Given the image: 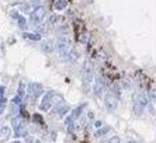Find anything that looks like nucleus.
Wrapping results in <instances>:
<instances>
[{"label":"nucleus","mask_w":156,"mask_h":143,"mask_svg":"<svg viewBox=\"0 0 156 143\" xmlns=\"http://www.w3.org/2000/svg\"><path fill=\"white\" fill-rule=\"evenodd\" d=\"M11 125L14 129V135L17 138H27L28 136V131L26 128V124H24V119L21 117H14L11 119Z\"/></svg>","instance_id":"f257e3e1"},{"label":"nucleus","mask_w":156,"mask_h":143,"mask_svg":"<svg viewBox=\"0 0 156 143\" xmlns=\"http://www.w3.org/2000/svg\"><path fill=\"white\" fill-rule=\"evenodd\" d=\"M149 104V98L144 96H138L134 98V104H132V112L135 117H141L145 112L146 105Z\"/></svg>","instance_id":"f03ea898"},{"label":"nucleus","mask_w":156,"mask_h":143,"mask_svg":"<svg viewBox=\"0 0 156 143\" xmlns=\"http://www.w3.org/2000/svg\"><path fill=\"white\" fill-rule=\"evenodd\" d=\"M55 49L58 51L61 55L66 56L72 51V44H70V40L66 35H61L56 40V44H55Z\"/></svg>","instance_id":"7ed1b4c3"},{"label":"nucleus","mask_w":156,"mask_h":143,"mask_svg":"<svg viewBox=\"0 0 156 143\" xmlns=\"http://www.w3.org/2000/svg\"><path fill=\"white\" fill-rule=\"evenodd\" d=\"M94 80V70H93V65L90 63L89 61L84 62L83 65V86L84 89L90 86L91 83Z\"/></svg>","instance_id":"20e7f679"},{"label":"nucleus","mask_w":156,"mask_h":143,"mask_svg":"<svg viewBox=\"0 0 156 143\" xmlns=\"http://www.w3.org/2000/svg\"><path fill=\"white\" fill-rule=\"evenodd\" d=\"M118 101H120V97L117 96V94H114L113 91L110 90L104 97V105H105V108H107V111L108 112L115 111L117 107H118Z\"/></svg>","instance_id":"39448f33"},{"label":"nucleus","mask_w":156,"mask_h":143,"mask_svg":"<svg viewBox=\"0 0 156 143\" xmlns=\"http://www.w3.org/2000/svg\"><path fill=\"white\" fill-rule=\"evenodd\" d=\"M44 94V87L40 83H30L27 87V96L31 101H37L38 97H41Z\"/></svg>","instance_id":"423d86ee"},{"label":"nucleus","mask_w":156,"mask_h":143,"mask_svg":"<svg viewBox=\"0 0 156 143\" xmlns=\"http://www.w3.org/2000/svg\"><path fill=\"white\" fill-rule=\"evenodd\" d=\"M55 96H56V93H54V91H49V93H47L45 96L42 97V100H41V104H40V110L41 111H49L52 107H54L55 104Z\"/></svg>","instance_id":"0eeeda50"},{"label":"nucleus","mask_w":156,"mask_h":143,"mask_svg":"<svg viewBox=\"0 0 156 143\" xmlns=\"http://www.w3.org/2000/svg\"><path fill=\"white\" fill-rule=\"evenodd\" d=\"M45 14H47V11H45V7H42V6H38V7L34 9L33 13L30 14V20H31V23H33V24L38 25V24H40V23L44 20Z\"/></svg>","instance_id":"6e6552de"},{"label":"nucleus","mask_w":156,"mask_h":143,"mask_svg":"<svg viewBox=\"0 0 156 143\" xmlns=\"http://www.w3.org/2000/svg\"><path fill=\"white\" fill-rule=\"evenodd\" d=\"M93 91H94L96 97H101L103 93L105 91V82L103 77L97 76L94 80H93Z\"/></svg>","instance_id":"1a4fd4ad"},{"label":"nucleus","mask_w":156,"mask_h":143,"mask_svg":"<svg viewBox=\"0 0 156 143\" xmlns=\"http://www.w3.org/2000/svg\"><path fill=\"white\" fill-rule=\"evenodd\" d=\"M69 112V107L66 105L63 101H59V103L55 104V107H54V114H56L59 117V118H63L66 114Z\"/></svg>","instance_id":"9d476101"},{"label":"nucleus","mask_w":156,"mask_h":143,"mask_svg":"<svg viewBox=\"0 0 156 143\" xmlns=\"http://www.w3.org/2000/svg\"><path fill=\"white\" fill-rule=\"evenodd\" d=\"M11 136V129L9 126H2L0 128V143H4L10 139Z\"/></svg>","instance_id":"9b49d317"},{"label":"nucleus","mask_w":156,"mask_h":143,"mask_svg":"<svg viewBox=\"0 0 156 143\" xmlns=\"http://www.w3.org/2000/svg\"><path fill=\"white\" fill-rule=\"evenodd\" d=\"M62 23V17H59V16H52L49 20H48L47 25L48 27H58V25H61Z\"/></svg>","instance_id":"f8f14e48"},{"label":"nucleus","mask_w":156,"mask_h":143,"mask_svg":"<svg viewBox=\"0 0 156 143\" xmlns=\"http://www.w3.org/2000/svg\"><path fill=\"white\" fill-rule=\"evenodd\" d=\"M66 6H68V2H66V0H56L54 3V9L56 11H63L66 9Z\"/></svg>","instance_id":"ddd939ff"},{"label":"nucleus","mask_w":156,"mask_h":143,"mask_svg":"<svg viewBox=\"0 0 156 143\" xmlns=\"http://www.w3.org/2000/svg\"><path fill=\"white\" fill-rule=\"evenodd\" d=\"M108 132H110V128H108V126H101V128H98L97 131L94 132V136H96V138H101V136L107 135Z\"/></svg>","instance_id":"4468645a"},{"label":"nucleus","mask_w":156,"mask_h":143,"mask_svg":"<svg viewBox=\"0 0 156 143\" xmlns=\"http://www.w3.org/2000/svg\"><path fill=\"white\" fill-rule=\"evenodd\" d=\"M23 37L24 38H27V40H31V41H40L41 40V35L40 34H35V32H24L23 34Z\"/></svg>","instance_id":"2eb2a0df"},{"label":"nucleus","mask_w":156,"mask_h":143,"mask_svg":"<svg viewBox=\"0 0 156 143\" xmlns=\"http://www.w3.org/2000/svg\"><path fill=\"white\" fill-rule=\"evenodd\" d=\"M26 93H27V90H26V87H24V83H20V86H18V93H17V97H20V98H24V96H26Z\"/></svg>","instance_id":"dca6fc26"},{"label":"nucleus","mask_w":156,"mask_h":143,"mask_svg":"<svg viewBox=\"0 0 156 143\" xmlns=\"http://www.w3.org/2000/svg\"><path fill=\"white\" fill-rule=\"evenodd\" d=\"M17 21H18V27H20L21 30L27 28V20H26V17H24V16H18Z\"/></svg>","instance_id":"f3484780"},{"label":"nucleus","mask_w":156,"mask_h":143,"mask_svg":"<svg viewBox=\"0 0 156 143\" xmlns=\"http://www.w3.org/2000/svg\"><path fill=\"white\" fill-rule=\"evenodd\" d=\"M4 91H6V89H4L3 86H0V105L6 107V97H4Z\"/></svg>","instance_id":"a211bd4d"},{"label":"nucleus","mask_w":156,"mask_h":143,"mask_svg":"<svg viewBox=\"0 0 156 143\" xmlns=\"http://www.w3.org/2000/svg\"><path fill=\"white\" fill-rule=\"evenodd\" d=\"M52 45H54L52 42H45V44L42 45V49L45 51V52H52V51L55 49V48L52 47Z\"/></svg>","instance_id":"6ab92c4d"},{"label":"nucleus","mask_w":156,"mask_h":143,"mask_svg":"<svg viewBox=\"0 0 156 143\" xmlns=\"http://www.w3.org/2000/svg\"><path fill=\"white\" fill-rule=\"evenodd\" d=\"M148 98L151 100V103L156 105V90H151V91H149V97H148Z\"/></svg>","instance_id":"aec40b11"},{"label":"nucleus","mask_w":156,"mask_h":143,"mask_svg":"<svg viewBox=\"0 0 156 143\" xmlns=\"http://www.w3.org/2000/svg\"><path fill=\"white\" fill-rule=\"evenodd\" d=\"M104 143H121L120 136H111L108 140H105Z\"/></svg>","instance_id":"412c9836"},{"label":"nucleus","mask_w":156,"mask_h":143,"mask_svg":"<svg viewBox=\"0 0 156 143\" xmlns=\"http://www.w3.org/2000/svg\"><path fill=\"white\" fill-rule=\"evenodd\" d=\"M27 143H41L38 139H35V138H33V136H30V138H27Z\"/></svg>","instance_id":"4be33fe9"},{"label":"nucleus","mask_w":156,"mask_h":143,"mask_svg":"<svg viewBox=\"0 0 156 143\" xmlns=\"http://www.w3.org/2000/svg\"><path fill=\"white\" fill-rule=\"evenodd\" d=\"M87 118L93 119V118H94V114H93V112H87Z\"/></svg>","instance_id":"5701e85b"},{"label":"nucleus","mask_w":156,"mask_h":143,"mask_svg":"<svg viewBox=\"0 0 156 143\" xmlns=\"http://www.w3.org/2000/svg\"><path fill=\"white\" fill-rule=\"evenodd\" d=\"M94 126H96V128H101V126H103V124H101V122H100V121H97V122H96V124H94Z\"/></svg>","instance_id":"b1692460"},{"label":"nucleus","mask_w":156,"mask_h":143,"mask_svg":"<svg viewBox=\"0 0 156 143\" xmlns=\"http://www.w3.org/2000/svg\"><path fill=\"white\" fill-rule=\"evenodd\" d=\"M3 111H4V107L3 105H0V114H3Z\"/></svg>","instance_id":"393cba45"},{"label":"nucleus","mask_w":156,"mask_h":143,"mask_svg":"<svg viewBox=\"0 0 156 143\" xmlns=\"http://www.w3.org/2000/svg\"><path fill=\"white\" fill-rule=\"evenodd\" d=\"M11 143H23V142H20V140H14V142H11Z\"/></svg>","instance_id":"a878e982"},{"label":"nucleus","mask_w":156,"mask_h":143,"mask_svg":"<svg viewBox=\"0 0 156 143\" xmlns=\"http://www.w3.org/2000/svg\"><path fill=\"white\" fill-rule=\"evenodd\" d=\"M129 143H138V142H135V140H132V139H131V140H129Z\"/></svg>","instance_id":"bb28decb"}]
</instances>
